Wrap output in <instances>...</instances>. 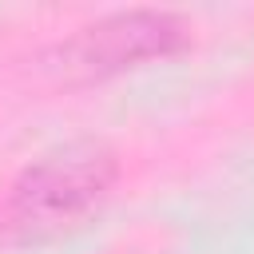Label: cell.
Wrapping results in <instances>:
<instances>
[{"instance_id": "cell-1", "label": "cell", "mask_w": 254, "mask_h": 254, "mask_svg": "<svg viewBox=\"0 0 254 254\" xmlns=\"http://www.w3.org/2000/svg\"><path fill=\"white\" fill-rule=\"evenodd\" d=\"M111 163L99 147H67L52 159H44L36 171H28L16 206L20 226L28 230H60L71 218H79L99 194L107 190Z\"/></svg>"}]
</instances>
